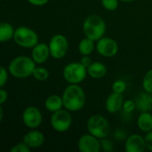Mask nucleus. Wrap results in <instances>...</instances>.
<instances>
[{"mask_svg": "<svg viewBox=\"0 0 152 152\" xmlns=\"http://www.w3.org/2000/svg\"><path fill=\"white\" fill-rule=\"evenodd\" d=\"M142 88L144 92L152 94V69L146 72L142 78Z\"/></svg>", "mask_w": 152, "mask_h": 152, "instance_id": "23", "label": "nucleus"}, {"mask_svg": "<svg viewBox=\"0 0 152 152\" xmlns=\"http://www.w3.org/2000/svg\"><path fill=\"white\" fill-rule=\"evenodd\" d=\"M64 109L70 112L81 110L86 102V95L84 89L77 84H69L62 93Z\"/></svg>", "mask_w": 152, "mask_h": 152, "instance_id": "1", "label": "nucleus"}, {"mask_svg": "<svg viewBox=\"0 0 152 152\" xmlns=\"http://www.w3.org/2000/svg\"><path fill=\"white\" fill-rule=\"evenodd\" d=\"M95 41L85 37V38L81 39L78 44V52L83 55H91L93 52L95 50L96 44H94Z\"/></svg>", "mask_w": 152, "mask_h": 152, "instance_id": "20", "label": "nucleus"}, {"mask_svg": "<svg viewBox=\"0 0 152 152\" xmlns=\"http://www.w3.org/2000/svg\"><path fill=\"white\" fill-rule=\"evenodd\" d=\"M21 118L26 127L29 129H37L43 122V114L37 107L28 106L23 110Z\"/></svg>", "mask_w": 152, "mask_h": 152, "instance_id": "10", "label": "nucleus"}, {"mask_svg": "<svg viewBox=\"0 0 152 152\" xmlns=\"http://www.w3.org/2000/svg\"><path fill=\"white\" fill-rule=\"evenodd\" d=\"M86 129L89 134L101 140L109 136L110 132V125L105 117L100 114H94L88 118Z\"/></svg>", "mask_w": 152, "mask_h": 152, "instance_id": "4", "label": "nucleus"}, {"mask_svg": "<svg viewBox=\"0 0 152 152\" xmlns=\"http://www.w3.org/2000/svg\"><path fill=\"white\" fill-rule=\"evenodd\" d=\"M8 99V93L4 87H1L0 90V105H3Z\"/></svg>", "mask_w": 152, "mask_h": 152, "instance_id": "33", "label": "nucleus"}, {"mask_svg": "<svg viewBox=\"0 0 152 152\" xmlns=\"http://www.w3.org/2000/svg\"><path fill=\"white\" fill-rule=\"evenodd\" d=\"M45 108L47 111L52 113L61 110L62 108H64L62 97L57 94L49 95L45 101Z\"/></svg>", "mask_w": 152, "mask_h": 152, "instance_id": "17", "label": "nucleus"}, {"mask_svg": "<svg viewBox=\"0 0 152 152\" xmlns=\"http://www.w3.org/2000/svg\"><path fill=\"white\" fill-rule=\"evenodd\" d=\"M121 2H124V3H130V2H134V1H136V0H120Z\"/></svg>", "mask_w": 152, "mask_h": 152, "instance_id": "36", "label": "nucleus"}, {"mask_svg": "<svg viewBox=\"0 0 152 152\" xmlns=\"http://www.w3.org/2000/svg\"><path fill=\"white\" fill-rule=\"evenodd\" d=\"M36 67L37 63L33 61L31 56L19 55L10 61L7 69L12 77L22 79L32 77Z\"/></svg>", "mask_w": 152, "mask_h": 152, "instance_id": "2", "label": "nucleus"}, {"mask_svg": "<svg viewBox=\"0 0 152 152\" xmlns=\"http://www.w3.org/2000/svg\"><path fill=\"white\" fill-rule=\"evenodd\" d=\"M77 148L81 152H99L101 148V140L91 134H86L79 137Z\"/></svg>", "mask_w": 152, "mask_h": 152, "instance_id": "11", "label": "nucleus"}, {"mask_svg": "<svg viewBox=\"0 0 152 152\" xmlns=\"http://www.w3.org/2000/svg\"><path fill=\"white\" fill-rule=\"evenodd\" d=\"M27 1L28 4L34 6H43L49 2V0H27Z\"/></svg>", "mask_w": 152, "mask_h": 152, "instance_id": "34", "label": "nucleus"}, {"mask_svg": "<svg viewBox=\"0 0 152 152\" xmlns=\"http://www.w3.org/2000/svg\"><path fill=\"white\" fill-rule=\"evenodd\" d=\"M3 118H4V112H3V108L1 105V107H0V121L3 120Z\"/></svg>", "mask_w": 152, "mask_h": 152, "instance_id": "35", "label": "nucleus"}, {"mask_svg": "<svg viewBox=\"0 0 152 152\" xmlns=\"http://www.w3.org/2000/svg\"><path fill=\"white\" fill-rule=\"evenodd\" d=\"M22 141L32 150L42 147L45 143V134L41 131H38L37 129H31L24 134Z\"/></svg>", "mask_w": 152, "mask_h": 152, "instance_id": "13", "label": "nucleus"}, {"mask_svg": "<svg viewBox=\"0 0 152 152\" xmlns=\"http://www.w3.org/2000/svg\"><path fill=\"white\" fill-rule=\"evenodd\" d=\"M51 57L56 60L62 59L68 53L69 41L68 38L62 34L53 35L48 43Z\"/></svg>", "mask_w": 152, "mask_h": 152, "instance_id": "8", "label": "nucleus"}, {"mask_svg": "<svg viewBox=\"0 0 152 152\" xmlns=\"http://www.w3.org/2000/svg\"><path fill=\"white\" fill-rule=\"evenodd\" d=\"M145 142H146L147 149L150 151H152V131L146 134V135H145Z\"/></svg>", "mask_w": 152, "mask_h": 152, "instance_id": "32", "label": "nucleus"}, {"mask_svg": "<svg viewBox=\"0 0 152 152\" xmlns=\"http://www.w3.org/2000/svg\"><path fill=\"white\" fill-rule=\"evenodd\" d=\"M135 102H136V107L141 111H151V110L152 102L151 94L146 93V92L144 94H142L137 98Z\"/></svg>", "mask_w": 152, "mask_h": 152, "instance_id": "21", "label": "nucleus"}, {"mask_svg": "<svg viewBox=\"0 0 152 152\" xmlns=\"http://www.w3.org/2000/svg\"><path fill=\"white\" fill-rule=\"evenodd\" d=\"M137 126L145 134L152 131V114L150 111H142L137 118Z\"/></svg>", "mask_w": 152, "mask_h": 152, "instance_id": "18", "label": "nucleus"}, {"mask_svg": "<svg viewBox=\"0 0 152 152\" xmlns=\"http://www.w3.org/2000/svg\"><path fill=\"white\" fill-rule=\"evenodd\" d=\"M135 108H136V102H135V101L129 99V100H125L122 110L126 113L130 114V113H132L135 110Z\"/></svg>", "mask_w": 152, "mask_h": 152, "instance_id": "29", "label": "nucleus"}, {"mask_svg": "<svg viewBox=\"0 0 152 152\" xmlns=\"http://www.w3.org/2000/svg\"><path fill=\"white\" fill-rule=\"evenodd\" d=\"M151 1H152V0H151Z\"/></svg>", "mask_w": 152, "mask_h": 152, "instance_id": "37", "label": "nucleus"}, {"mask_svg": "<svg viewBox=\"0 0 152 152\" xmlns=\"http://www.w3.org/2000/svg\"><path fill=\"white\" fill-rule=\"evenodd\" d=\"M9 70L4 66H1L0 68V87H4L7 82L9 77Z\"/></svg>", "mask_w": 152, "mask_h": 152, "instance_id": "28", "label": "nucleus"}, {"mask_svg": "<svg viewBox=\"0 0 152 152\" xmlns=\"http://www.w3.org/2000/svg\"><path fill=\"white\" fill-rule=\"evenodd\" d=\"M107 67L101 61H93V63L87 68V74L94 79H100L106 76Z\"/></svg>", "mask_w": 152, "mask_h": 152, "instance_id": "16", "label": "nucleus"}, {"mask_svg": "<svg viewBox=\"0 0 152 152\" xmlns=\"http://www.w3.org/2000/svg\"><path fill=\"white\" fill-rule=\"evenodd\" d=\"M30 151L31 149L23 141L14 144L10 149V152H30Z\"/></svg>", "mask_w": 152, "mask_h": 152, "instance_id": "27", "label": "nucleus"}, {"mask_svg": "<svg viewBox=\"0 0 152 152\" xmlns=\"http://www.w3.org/2000/svg\"><path fill=\"white\" fill-rule=\"evenodd\" d=\"M15 29L12 25L9 22L3 21L0 24V42L5 43L13 39Z\"/></svg>", "mask_w": 152, "mask_h": 152, "instance_id": "19", "label": "nucleus"}, {"mask_svg": "<svg viewBox=\"0 0 152 152\" xmlns=\"http://www.w3.org/2000/svg\"><path fill=\"white\" fill-rule=\"evenodd\" d=\"M112 92L118 93V94H123L126 90V83L124 80H116L113 82L111 86Z\"/></svg>", "mask_w": 152, "mask_h": 152, "instance_id": "25", "label": "nucleus"}, {"mask_svg": "<svg viewBox=\"0 0 152 152\" xmlns=\"http://www.w3.org/2000/svg\"><path fill=\"white\" fill-rule=\"evenodd\" d=\"M13 40L17 45L26 49H32L39 43V37L37 32L26 26H20L15 28Z\"/></svg>", "mask_w": 152, "mask_h": 152, "instance_id": "5", "label": "nucleus"}, {"mask_svg": "<svg viewBox=\"0 0 152 152\" xmlns=\"http://www.w3.org/2000/svg\"><path fill=\"white\" fill-rule=\"evenodd\" d=\"M31 58L37 64L45 63L51 56L48 44L38 43L31 50Z\"/></svg>", "mask_w": 152, "mask_h": 152, "instance_id": "14", "label": "nucleus"}, {"mask_svg": "<svg viewBox=\"0 0 152 152\" xmlns=\"http://www.w3.org/2000/svg\"><path fill=\"white\" fill-rule=\"evenodd\" d=\"M114 137L118 141H123V140L126 141V139L128 136H127V134H126V133L125 130H123V129H118V130H116V132L114 134Z\"/></svg>", "mask_w": 152, "mask_h": 152, "instance_id": "30", "label": "nucleus"}, {"mask_svg": "<svg viewBox=\"0 0 152 152\" xmlns=\"http://www.w3.org/2000/svg\"><path fill=\"white\" fill-rule=\"evenodd\" d=\"M82 30L85 37L96 42L105 36L107 25L100 15L90 14L84 20Z\"/></svg>", "mask_w": 152, "mask_h": 152, "instance_id": "3", "label": "nucleus"}, {"mask_svg": "<svg viewBox=\"0 0 152 152\" xmlns=\"http://www.w3.org/2000/svg\"><path fill=\"white\" fill-rule=\"evenodd\" d=\"M32 77L39 82H45L46 81L49 77H50V73L49 70L47 69H45V67H36Z\"/></svg>", "mask_w": 152, "mask_h": 152, "instance_id": "22", "label": "nucleus"}, {"mask_svg": "<svg viewBox=\"0 0 152 152\" xmlns=\"http://www.w3.org/2000/svg\"><path fill=\"white\" fill-rule=\"evenodd\" d=\"M122 94H118L112 92L108 95L105 101V109L109 113L111 114L118 113L123 109V104L125 100Z\"/></svg>", "mask_w": 152, "mask_h": 152, "instance_id": "15", "label": "nucleus"}, {"mask_svg": "<svg viewBox=\"0 0 152 152\" xmlns=\"http://www.w3.org/2000/svg\"><path fill=\"white\" fill-rule=\"evenodd\" d=\"M88 76L87 69L79 61L68 63L62 70V77L69 84H81Z\"/></svg>", "mask_w": 152, "mask_h": 152, "instance_id": "6", "label": "nucleus"}, {"mask_svg": "<svg viewBox=\"0 0 152 152\" xmlns=\"http://www.w3.org/2000/svg\"><path fill=\"white\" fill-rule=\"evenodd\" d=\"M80 62L83 66H85L87 69L93 63V60L90 57V55H83L81 60H80Z\"/></svg>", "mask_w": 152, "mask_h": 152, "instance_id": "31", "label": "nucleus"}, {"mask_svg": "<svg viewBox=\"0 0 152 152\" xmlns=\"http://www.w3.org/2000/svg\"><path fill=\"white\" fill-rule=\"evenodd\" d=\"M72 121L70 111L66 109H61L56 112H53L50 119L52 128L57 133L67 132L71 127Z\"/></svg>", "mask_w": 152, "mask_h": 152, "instance_id": "7", "label": "nucleus"}, {"mask_svg": "<svg viewBox=\"0 0 152 152\" xmlns=\"http://www.w3.org/2000/svg\"><path fill=\"white\" fill-rule=\"evenodd\" d=\"M101 1H102V5L105 10L109 12H113L118 8L120 0H101Z\"/></svg>", "mask_w": 152, "mask_h": 152, "instance_id": "24", "label": "nucleus"}, {"mask_svg": "<svg viewBox=\"0 0 152 152\" xmlns=\"http://www.w3.org/2000/svg\"><path fill=\"white\" fill-rule=\"evenodd\" d=\"M147 149L145 137L134 134L129 135L125 142V151L126 152H143Z\"/></svg>", "mask_w": 152, "mask_h": 152, "instance_id": "12", "label": "nucleus"}, {"mask_svg": "<svg viewBox=\"0 0 152 152\" xmlns=\"http://www.w3.org/2000/svg\"><path fill=\"white\" fill-rule=\"evenodd\" d=\"M101 148L104 152H112L114 151V143L106 137L101 139Z\"/></svg>", "mask_w": 152, "mask_h": 152, "instance_id": "26", "label": "nucleus"}, {"mask_svg": "<svg viewBox=\"0 0 152 152\" xmlns=\"http://www.w3.org/2000/svg\"><path fill=\"white\" fill-rule=\"evenodd\" d=\"M96 52L102 57L111 58L117 55L119 47L116 40L110 37H103L98 41H96Z\"/></svg>", "mask_w": 152, "mask_h": 152, "instance_id": "9", "label": "nucleus"}]
</instances>
